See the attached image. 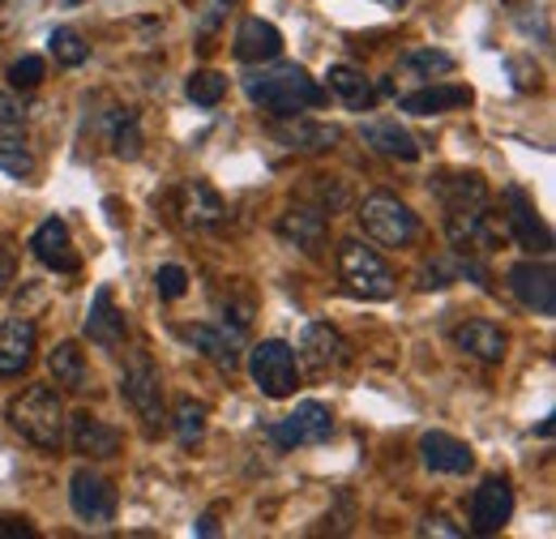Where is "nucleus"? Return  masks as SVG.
<instances>
[{
  "instance_id": "nucleus-1",
  "label": "nucleus",
  "mask_w": 556,
  "mask_h": 539,
  "mask_svg": "<svg viewBox=\"0 0 556 539\" xmlns=\"http://www.w3.org/2000/svg\"><path fill=\"white\" fill-rule=\"evenodd\" d=\"M244 95L275 112V116H295L304 108H321L326 103V86L317 77H308L304 65H270V68H257L244 77Z\"/></svg>"
},
{
  "instance_id": "nucleus-2",
  "label": "nucleus",
  "mask_w": 556,
  "mask_h": 539,
  "mask_svg": "<svg viewBox=\"0 0 556 539\" xmlns=\"http://www.w3.org/2000/svg\"><path fill=\"white\" fill-rule=\"evenodd\" d=\"M4 419L35 450L56 454L65 446V403H61V394L52 386H26L22 394H13L9 406H4Z\"/></svg>"
},
{
  "instance_id": "nucleus-3",
  "label": "nucleus",
  "mask_w": 556,
  "mask_h": 539,
  "mask_svg": "<svg viewBox=\"0 0 556 539\" xmlns=\"http://www.w3.org/2000/svg\"><path fill=\"white\" fill-rule=\"evenodd\" d=\"M359 231L381 249H412L419 240V214L394 193H368L355 205Z\"/></svg>"
},
{
  "instance_id": "nucleus-4",
  "label": "nucleus",
  "mask_w": 556,
  "mask_h": 539,
  "mask_svg": "<svg viewBox=\"0 0 556 539\" xmlns=\"http://www.w3.org/2000/svg\"><path fill=\"white\" fill-rule=\"evenodd\" d=\"M339 278L359 300H390L399 291V274L364 240H343L339 245Z\"/></svg>"
},
{
  "instance_id": "nucleus-5",
  "label": "nucleus",
  "mask_w": 556,
  "mask_h": 539,
  "mask_svg": "<svg viewBox=\"0 0 556 539\" xmlns=\"http://www.w3.org/2000/svg\"><path fill=\"white\" fill-rule=\"evenodd\" d=\"M249 373H253V386L266 394V399H291L295 386H300V360H295V347L282 342V338H266L249 351Z\"/></svg>"
},
{
  "instance_id": "nucleus-6",
  "label": "nucleus",
  "mask_w": 556,
  "mask_h": 539,
  "mask_svg": "<svg viewBox=\"0 0 556 539\" xmlns=\"http://www.w3.org/2000/svg\"><path fill=\"white\" fill-rule=\"evenodd\" d=\"M121 394H125V403L129 411L141 419V428H146V437H159L163 428H167V406H163V381H159V368L138 355L129 368H125V377H121Z\"/></svg>"
},
{
  "instance_id": "nucleus-7",
  "label": "nucleus",
  "mask_w": 556,
  "mask_h": 539,
  "mask_svg": "<svg viewBox=\"0 0 556 539\" xmlns=\"http://www.w3.org/2000/svg\"><path fill=\"white\" fill-rule=\"evenodd\" d=\"M330 433H334V411H330L326 403H317V399L295 403V411L282 415L275 428H270L275 446H282V450H295V446H321V441H330Z\"/></svg>"
},
{
  "instance_id": "nucleus-8",
  "label": "nucleus",
  "mask_w": 556,
  "mask_h": 539,
  "mask_svg": "<svg viewBox=\"0 0 556 539\" xmlns=\"http://www.w3.org/2000/svg\"><path fill=\"white\" fill-rule=\"evenodd\" d=\"M70 505L81 523H90V527H108V523L116 518L121 497H116L112 479H103V475L90 472V467H77L70 479Z\"/></svg>"
},
{
  "instance_id": "nucleus-9",
  "label": "nucleus",
  "mask_w": 556,
  "mask_h": 539,
  "mask_svg": "<svg viewBox=\"0 0 556 539\" xmlns=\"http://www.w3.org/2000/svg\"><path fill=\"white\" fill-rule=\"evenodd\" d=\"M505 231H509L527 253H540V258L553 253V231H548V223L540 218L535 202H531L518 185L505 189Z\"/></svg>"
},
{
  "instance_id": "nucleus-10",
  "label": "nucleus",
  "mask_w": 556,
  "mask_h": 539,
  "mask_svg": "<svg viewBox=\"0 0 556 539\" xmlns=\"http://www.w3.org/2000/svg\"><path fill=\"white\" fill-rule=\"evenodd\" d=\"M509 291L535 317H556V274L548 262H518L509 270Z\"/></svg>"
},
{
  "instance_id": "nucleus-11",
  "label": "nucleus",
  "mask_w": 556,
  "mask_h": 539,
  "mask_svg": "<svg viewBox=\"0 0 556 539\" xmlns=\"http://www.w3.org/2000/svg\"><path fill=\"white\" fill-rule=\"evenodd\" d=\"M278 236L295 245L304 258H321L330 245V218L317 205H291L278 214Z\"/></svg>"
},
{
  "instance_id": "nucleus-12",
  "label": "nucleus",
  "mask_w": 556,
  "mask_h": 539,
  "mask_svg": "<svg viewBox=\"0 0 556 539\" xmlns=\"http://www.w3.org/2000/svg\"><path fill=\"white\" fill-rule=\"evenodd\" d=\"M300 364H308L313 373H334L351 360V342L330 322H308L304 335H300V351H295Z\"/></svg>"
},
{
  "instance_id": "nucleus-13",
  "label": "nucleus",
  "mask_w": 556,
  "mask_h": 539,
  "mask_svg": "<svg viewBox=\"0 0 556 539\" xmlns=\"http://www.w3.org/2000/svg\"><path fill=\"white\" fill-rule=\"evenodd\" d=\"M509 518H514V488H509V479L492 475L471 497V531L476 536H496Z\"/></svg>"
},
{
  "instance_id": "nucleus-14",
  "label": "nucleus",
  "mask_w": 556,
  "mask_h": 539,
  "mask_svg": "<svg viewBox=\"0 0 556 539\" xmlns=\"http://www.w3.org/2000/svg\"><path fill=\"white\" fill-rule=\"evenodd\" d=\"M30 253L48 270H56V274H77V270H81V258H77V249H73L70 223L56 218V214H52L48 223H39V231L30 236Z\"/></svg>"
},
{
  "instance_id": "nucleus-15",
  "label": "nucleus",
  "mask_w": 556,
  "mask_h": 539,
  "mask_svg": "<svg viewBox=\"0 0 556 539\" xmlns=\"http://www.w3.org/2000/svg\"><path fill=\"white\" fill-rule=\"evenodd\" d=\"M454 347L480 364H501L509 355V335L488 317H467L463 326H454Z\"/></svg>"
},
{
  "instance_id": "nucleus-16",
  "label": "nucleus",
  "mask_w": 556,
  "mask_h": 539,
  "mask_svg": "<svg viewBox=\"0 0 556 539\" xmlns=\"http://www.w3.org/2000/svg\"><path fill=\"white\" fill-rule=\"evenodd\" d=\"M81 335L90 338L94 347H103V351H116L125 335H129V322H125V313L116 309V296H112V287H99L94 291V300H90V313H86V326H81Z\"/></svg>"
},
{
  "instance_id": "nucleus-17",
  "label": "nucleus",
  "mask_w": 556,
  "mask_h": 539,
  "mask_svg": "<svg viewBox=\"0 0 556 539\" xmlns=\"http://www.w3.org/2000/svg\"><path fill=\"white\" fill-rule=\"evenodd\" d=\"M236 61L244 65H270L282 57V30L275 22H262V17H244L236 26V43H231Z\"/></svg>"
},
{
  "instance_id": "nucleus-18",
  "label": "nucleus",
  "mask_w": 556,
  "mask_h": 539,
  "mask_svg": "<svg viewBox=\"0 0 556 539\" xmlns=\"http://www.w3.org/2000/svg\"><path fill=\"white\" fill-rule=\"evenodd\" d=\"M70 424V441L73 450L81 454V459H116L121 454V433L108 424V419H99V415H90V411H77Z\"/></svg>"
},
{
  "instance_id": "nucleus-19",
  "label": "nucleus",
  "mask_w": 556,
  "mask_h": 539,
  "mask_svg": "<svg viewBox=\"0 0 556 539\" xmlns=\"http://www.w3.org/2000/svg\"><path fill=\"white\" fill-rule=\"evenodd\" d=\"M419 459L428 472H441V475H467L476 467V454L467 441L450 437V433H424L419 437Z\"/></svg>"
},
{
  "instance_id": "nucleus-20",
  "label": "nucleus",
  "mask_w": 556,
  "mask_h": 539,
  "mask_svg": "<svg viewBox=\"0 0 556 539\" xmlns=\"http://www.w3.org/2000/svg\"><path fill=\"white\" fill-rule=\"evenodd\" d=\"M275 141H282L287 150H300V154H326V150H334L343 134L334 129V125H317V121H300V116H287V121H278L275 129Z\"/></svg>"
},
{
  "instance_id": "nucleus-21",
  "label": "nucleus",
  "mask_w": 556,
  "mask_h": 539,
  "mask_svg": "<svg viewBox=\"0 0 556 539\" xmlns=\"http://www.w3.org/2000/svg\"><path fill=\"white\" fill-rule=\"evenodd\" d=\"M35 322L26 317H9L0 326V377H22L35 360Z\"/></svg>"
},
{
  "instance_id": "nucleus-22",
  "label": "nucleus",
  "mask_w": 556,
  "mask_h": 539,
  "mask_svg": "<svg viewBox=\"0 0 556 539\" xmlns=\"http://www.w3.org/2000/svg\"><path fill=\"white\" fill-rule=\"evenodd\" d=\"M359 137H364V146H372L377 154H386V159H399V163H416L419 159V141L399 121H390V116H381V121H364L359 125Z\"/></svg>"
},
{
  "instance_id": "nucleus-23",
  "label": "nucleus",
  "mask_w": 556,
  "mask_h": 539,
  "mask_svg": "<svg viewBox=\"0 0 556 539\" xmlns=\"http://www.w3.org/2000/svg\"><path fill=\"white\" fill-rule=\"evenodd\" d=\"M180 338H185L189 347H198L210 364H218V368H227V373L240 368V347H236V335H227V326H206V322H198V326H185Z\"/></svg>"
},
{
  "instance_id": "nucleus-24",
  "label": "nucleus",
  "mask_w": 556,
  "mask_h": 539,
  "mask_svg": "<svg viewBox=\"0 0 556 539\" xmlns=\"http://www.w3.org/2000/svg\"><path fill=\"white\" fill-rule=\"evenodd\" d=\"M476 95L471 86H424L399 99V112H412V116H445L454 108H467Z\"/></svg>"
},
{
  "instance_id": "nucleus-25",
  "label": "nucleus",
  "mask_w": 556,
  "mask_h": 539,
  "mask_svg": "<svg viewBox=\"0 0 556 539\" xmlns=\"http://www.w3.org/2000/svg\"><path fill=\"white\" fill-rule=\"evenodd\" d=\"M176 193H180V214L189 227H218L227 218V205L206 180H185Z\"/></svg>"
},
{
  "instance_id": "nucleus-26",
  "label": "nucleus",
  "mask_w": 556,
  "mask_h": 539,
  "mask_svg": "<svg viewBox=\"0 0 556 539\" xmlns=\"http://www.w3.org/2000/svg\"><path fill=\"white\" fill-rule=\"evenodd\" d=\"M432 189H437L445 210H480V205H488V185L476 172H445V176L432 180Z\"/></svg>"
},
{
  "instance_id": "nucleus-27",
  "label": "nucleus",
  "mask_w": 556,
  "mask_h": 539,
  "mask_svg": "<svg viewBox=\"0 0 556 539\" xmlns=\"http://www.w3.org/2000/svg\"><path fill=\"white\" fill-rule=\"evenodd\" d=\"M48 373H52V381H56L65 394H81V390L90 386V368H86V355H81L77 342H56V347L48 351Z\"/></svg>"
},
{
  "instance_id": "nucleus-28",
  "label": "nucleus",
  "mask_w": 556,
  "mask_h": 539,
  "mask_svg": "<svg viewBox=\"0 0 556 539\" xmlns=\"http://www.w3.org/2000/svg\"><path fill=\"white\" fill-rule=\"evenodd\" d=\"M326 82H330V90H326V95L343 99L351 112H368V108H372V99H377L372 82L364 77V68H355V65H334L330 73H326Z\"/></svg>"
},
{
  "instance_id": "nucleus-29",
  "label": "nucleus",
  "mask_w": 556,
  "mask_h": 539,
  "mask_svg": "<svg viewBox=\"0 0 556 539\" xmlns=\"http://www.w3.org/2000/svg\"><path fill=\"white\" fill-rule=\"evenodd\" d=\"M172 428H176V437L185 441V446H193V441H202L210 428V406L198 403V399H180L176 411H172Z\"/></svg>"
},
{
  "instance_id": "nucleus-30",
  "label": "nucleus",
  "mask_w": 556,
  "mask_h": 539,
  "mask_svg": "<svg viewBox=\"0 0 556 539\" xmlns=\"http://www.w3.org/2000/svg\"><path fill=\"white\" fill-rule=\"evenodd\" d=\"M141 146H146V137H141L138 112L116 108V116H112V150H116V159H138Z\"/></svg>"
},
{
  "instance_id": "nucleus-31",
  "label": "nucleus",
  "mask_w": 556,
  "mask_h": 539,
  "mask_svg": "<svg viewBox=\"0 0 556 539\" xmlns=\"http://www.w3.org/2000/svg\"><path fill=\"white\" fill-rule=\"evenodd\" d=\"M48 52L56 57V65H65V68H77L90 61V43H86L81 30H73V26H56V30L48 35Z\"/></svg>"
},
{
  "instance_id": "nucleus-32",
  "label": "nucleus",
  "mask_w": 556,
  "mask_h": 539,
  "mask_svg": "<svg viewBox=\"0 0 556 539\" xmlns=\"http://www.w3.org/2000/svg\"><path fill=\"white\" fill-rule=\"evenodd\" d=\"M185 95H189L198 108H218L223 95H227V73H218V68H198V73H189Z\"/></svg>"
},
{
  "instance_id": "nucleus-33",
  "label": "nucleus",
  "mask_w": 556,
  "mask_h": 539,
  "mask_svg": "<svg viewBox=\"0 0 556 539\" xmlns=\"http://www.w3.org/2000/svg\"><path fill=\"white\" fill-rule=\"evenodd\" d=\"M0 172L13 176V180H30L39 172V163H35V154L22 137H0Z\"/></svg>"
},
{
  "instance_id": "nucleus-34",
  "label": "nucleus",
  "mask_w": 556,
  "mask_h": 539,
  "mask_svg": "<svg viewBox=\"0 0 556 539\" xmlns=\"http://www.w3.org/2000/svg\"><path fill=\"white\" fill-rule=\"evenodd\" d=\"M403 68H407V73H419V77H445V73L458 68V61H454L450 52H441V48H419V52H407V57H403Z\"/></svg>"
},
{
  "instance_id": "nucleus-35",
  "label": "nucleus",
  "mask_w": 556,
  "mask_h": 539,
  "mask_svg": "<svg viewBox=\"0 0 556 539\" xmlns=\"http://www.w3.org/2000/svg\"><path fill=\"white\" fill-rule=\"evenodd\" d=\"M458 278H463V266H458L454 253H437L432 262L419 266V287H424V291H441V287H450V283H458Z\"/></svg>"
},
{
  "instance_id": "nucleus-36",
  "label": "nucleus",
  "mask_w": 556,
  "mask_h": 539,
  "mask_svg": "<svg viewBox=\"0 0 556 539\" xmlns=\"http://www.w3.org/2000/svg\"><path fill=\"white\" fill-rule=\"evenodd\" d=\"M43 73H48V65H43V57H22V61H13L9 65V90H35L39 82H43Z\"/></svg>"
},
{
  "instance_id": "nucleus-37",
  "label": "nucleus",
  "mask_w": 556,
  "mask_h": 539,
  "mask_svg": "<svg viewBox=\"0 0 556 539\" xmlns=\"http://www.w3.org/2000/svg\"><path fill=\"white\" fill-rule=\"evenodd\" d=\"M154 287H159V296L163 300H180L185 291H189V270L185 266H159V274H154Z\"/></svg>"
},
{
  "instance_id": "nucleus-38",
  "label": "nucleus",
  "mask_w": 556,
  "mask_h": 539,
  "mask_svg": "<svg viewBox=\"0 0 556 539\" xmlns=\"http://www.w3.org/2000/svg\"><path fill=\"white\" fill-rule=\"evenodd\" d=\"M308 193L317 198V210H321V214H339V210L348 205V185H343V180H330V185H313Z\"/></svg>"
},
{
  "instance_id": "nucleus-39",
  "label": "nucleus",
  "mask_w": 556,
  "mask_h": 539,
  "mask_svg": "<svg viewBox=\"0 0 556 539\" xmlns=\"http://www.w3.org/2000/svg\"><path fill=\"white\" fill-rule=\"evenodd\" d=\"M0 125L4 129H22L26 125V103L17 95H9V90H0Z\"/></svg>"
},
{
  "instance_id": "nucleus-40",
  "label": "nucleus",
  "mask_w": 556,
  "mask_h": 539,
  "mask_svg": "<svg viewBox=\"0 0 556 539\" xmlns=\"http://www.w3.org/2000/svg\"><path fill=\"white\" fill-rule=\"evenodd\" d=\"M419 536H450V539H458V536H467L463 527H454L445 514H432L428 523H419Z\"/></svg>"
},
{
  "instance_id": "nucleus-41",
  "label": "nucleus",
  "mask_w": 556,
  "mask_h": 539,
  "mask_svg": "<svg viewBox=\"0 0 556 539\" xmlns=\"http://www.w3.org/2000/svg\"><path fill=\"white\" fill-rule=\"evenodd\" d=\"M0 539H39V531L26 518H0Z\"/></svg>"
},
{
  "instance_id": "nucleus-42",
  "label": "nucleus",
  "mask_w": 556,
  "mask_h": 539,
  "mask_svg": "<svg viewBox=\"0 0 556 539\" xmlns=\"http://www.w3.org/2000/svg\"><path fill=\"white\" fill-rule=\"evenodd\" d=\"M13 270H17V249H13V240L0 231V283H9Z\"/></svg>"
},
{
  "instance_id": "nucleus-43",
  "label": "nucleus",
  "mask_w": 556,
  "mask_h": 539,
  "mask_svg": "<svg viewBox=\"0 0 556 539\" xmlns=\"http://www.w3.org/2000/svg\"><path fill=\"white\" fill-rule=\"evenodd\" d=\"M214 518H218L214 510H210V514H202V523H198V536H214V531H218V523H214Z\"/></svg>"
},
{
  "instance_id": "nucleus-44",
  "label": "nucleus",
  "mask_w": 556,
  "mask_h": 539,
  "mask_svg": "<svg viewBox=\"0 0 556 539\" xmlns=\"http://www.w3.org/2000/svg\"><path fill=\"white\" fill-rule=\"evenodd\" d=\"M386 4H407V0H386Z\"/></svg>"
}]
</instances>
